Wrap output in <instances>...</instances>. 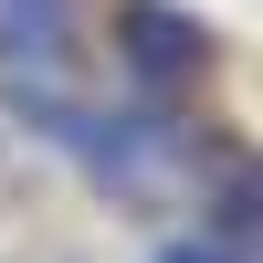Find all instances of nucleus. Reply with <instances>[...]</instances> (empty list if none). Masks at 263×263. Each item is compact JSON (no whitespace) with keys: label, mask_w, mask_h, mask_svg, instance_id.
I'll return each mask as SVG.
<instances>
[{"label":"nucleus","mask_w":263,"mask_h":263,"mask_svg":"<svg viewBox=\"0 0 263 263\" xmlns=\"http://www.w3.org/2000/svg\"><path fill=\"white\" fill-rule=\"evenodd\" d=\"M42 137H53L63 158H74V179H95L105 200H147V190H168L179 158H190V126L168 116V105H147V95H95V84H84Z\"/></svg>","instance_id":"obj_1"},{"label":"nucleus","mask_w":263,"mask_h":263,"mask_svg":"<svg viewBox=\"0 0 263 263\" xmlns=\"http://www.w3.org/2000/svg\"><path fill=\"white\" fill-rule=\"evenodd\" d=\"M105 53H116V84L147 105H190L200 74L221 63V32L179 0H105Z\"/></svg>","instance_id":"obj_2"},{"label":"nucleus","mask_w":263,"mask_h":263,"mask_svg":"<svg viewBox=\"0 0 263 263\" xmlns=\"http://www.w3.org/2000/svg\"><path fill=\"white\" fill-rule=\"evenodd\" d=\"M11 74H84V0H0V84Z\"/></svg>","instance_id":"obj_3"},{"label":"nucleus","mask_w":263,"mask_h":263,"mask_svg":"<svg viewBox=\"0 0 263 263\" xmlns=\"http://www.w3.org/2000/svg\"><path fill=\"white\" fill-rule=\"evenodd\" d=\"M147 263H253V253H232L221 232H200V221H179V232H168V242L147 253Z\"/></svg>","instance_id":"obj_4"}]
</instances>
